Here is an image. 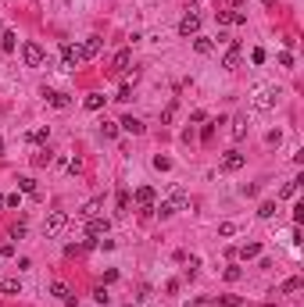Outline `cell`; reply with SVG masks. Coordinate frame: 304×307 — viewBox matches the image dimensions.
Wrapping results in <instances>:
<instances>
[{
	"label": "cell",
	"mask_w": 304,
	"mask_h": 307,
	"mask_svg": "<svg viewBox=\"0 0 304 307\" xmlns=\"http://www.w3.org/2000/svg\"><path fill=\"white\" fill-rule=\"evenodd\" d=\"M154 200H158L154 186H140V190H136V204H140V207H154Z\"/></svg>",
	"instance_id": "2e32d148"
},
{
	"label": "cell",
	"mask_w": 304,
	"mask_h": 307,
	"mask_svg": "<svg viewBox=\"0 0 304 307\" xmlns=\"http://www.w3.org/2000/svg\"><path fill=\"white\" fill-rule=\"evenodd\" d=\"M265 4H268V7H272V4H276V0H265Z\"/></svg>",
	"instance_id": "60d3db41"
},
{
	"label": "cell",
	"mask_w": 304,
	"mask_h": 307,
	"mask_svg": "<svg viewBox=\"0 0 304 307\" xmlns=\"http://www.w3.org/2000/svg\"><path fill=\"white\" fill-rule=\"evenodd\" d=\"M14 43H18V33H14V29H4V36H0V50L11 54V50H14Z\"/></svg>",
	"instance_id": "d6986e66"
},
{
	"label": "cell",
	"mask_w": 304,
	"mask_h": 307,
	"mask_svg": "<svg viewBox=\"0 0 304 307\" xmlns=\"http://www.w3.org/2000/svg\"><path fill=\"white\" fill-rule=\"evenodd\" d=\"M0 154H4V140H0Z\"/></svg>",
	"instance_id": "b9f144b4"
},
{
	"label": "cell",
	"mask_w": 304,
	"mask_h": 307,
	"mask_svg": "<svg viewBox=\"0 0 304 307\" xmlns=\"http://www.w3.org/2000/svg\"><path fill=\"white\" fill-rule=\"evenodd\" d=\"M83 104H86V111H100V107H104V93H89Z\"/></svg>",
	"instance_id": "603a6c76"
},
{
	"label": "cell",
	"mask_w": 304,
	"mask_h": 307,
	"mask_svg": "<svg viewBox=\"0 0 304 307\" xmlns=\"http://www.w3.org/2000/svg\"><path fill=\"white\" fill-rule=\"evenodd\" d=\"M33 161H36V164L43 168V164H50V154H47V150H40V154H36V157H33Z\"/></svg>",
	"instance_id": "836d02e7"
},
{
	"label": "cell",
	"mask_w": 304,
	"mask_h": 307,
	"mask_svg": "<svg viewBox=\"0 0 304 307\" xmlns=\"http://www.w3.org/2000/svg\"><path fill=\"white\" fill-rule=\"evenodd\" d=\"M129 65H132V50H118V54H115V68H111V72H115V75H126V72H129Z\"/></svg>",
	"instance_id": "5bb4252c"
},
{
	"label": "cell",
	"mask_w": 304,
	"mask_h": 307,
	"mask_svg": "<svg viewBox=\"0 0 304 307\" xmlns=\"http://www.w3.org/2000/svg\"><path fill=\"white\" fill-rule=\"evenodd\" d=\"M272 214H276V200H265L258 207V218H272Z\"/></svg>",
	"instance_id": "4316f807"
},
{
	"label": "cell",
	"mask_w": 304,
	"mask_h": 307,
	"mask_svg": "<svg viewBox=\"0 0 304 307\" xmlns=\"http://www.w3.org/2000/svg\"><path fill=\"white\" fill-rule=\"evenodd\" d=\"M279 97H283V89H279L276 82H261V86L251 89V104H254V111H272Z\"/></svg>",
	"instance_id": "6da1fadb"
},
{
	"label": "cell",
	"mask_w": 304,
	"mask_h": 307,
	"mask_svg": "<svg viewBox=\"0 0 304 307\" xmlns=\"http://www.w3.org/2000/svg\"><path fill=\"white\" fill-rule=\"evenodd\" d=\"M233 232H236L233 222H222V225H218V236H233Z\"/></svg>",
	"instance_id": "1f68e13d"
},
{
	"label": "cell",
	"mask_w": 304,
	"mask_h": 307,
	"mask_svg": "<svg viewBox=\"0 0 304 307\" xmlns=\"http://www.w3.org/2000/svg\"><path fill=\"white\" fill-rule=\"evenodd\" d=\"M301 286H304L301 279H286V282H283V293H297V289H301Z\"/></svg>",
	"instance_id": "f546056e"
},
{
	"label": "cell",
	"mask_w": 304,
	"mask_h": 307,
	"mask_svg": "<svg viewBox=\"0 0 304 307\" xmlns=\"http://www.w3.org/2000/svg\"><path fill=\"white\" fill-rule=\"evenodd\" d=\"M236 304H240V297H222L218 300V307H236Z\"/></svg>",
	"instance_id": "8d00e7d4"
},
{
	"label": "cell",
	"mask_w": 304,
	"mask_h": 307,
	"mask_svg": "<svg viewBox=\"0 0 304 307\" xmlns=\"http://www.w3.org/2000/svg\"><path fill=\"white\" fill-rule=\"evenodd\" d=\"M215 18H218V25H243L247 14H243V11H218Z\"/></svg>",
	"instance_id": "7c38bea8"
},
{
	"label": "cell",
	"mask_w": 304,
	"mask_h": 307,
	"mask_svg": "<svg viewBox=\"0 0 304 307\" xmlns=\"http://www.w3.org/2000/svg\"><path fill=\"white\" fill-rule=\"evenodd\" d=\"M22 236H25V222H18V225L11 229V239H22Z\"/></svg>",
	"instance_id": "e575fe53"
},
{
	"label": "cell",
	"mask_w": 304,
	"mask_h": 307,
	"mask_svg": "<svg viewBox=\"0 0 304 307\" xmlns=\"http://www.w3.org/2000/svg\"><path fill=\"white\" fill-rule=\"evenodd\" d=\"M240 61H243V47L233 39V43H229V50H225V57H222V68H229V72H233V68H240Z\"/></svg>",
	"instance_id": "ba28073f"
},
{
	"label": "cell",
	"mask_w": 304,
	"mask_h": 307,
	"mask_svg": "<svg viewBox=\"0 0 304 307\" xmlns=\"http://www.w3.org/2000/svg\"><path fill=\"white\" fill-rule=\"evenodd\" d=\"M86 232H89V236H108V232H111V222L97 214V218H89V222H86Z\"/></svg>",
	"instance_id": "8fae6325"
},
{
	"label": "cell",
	"mask_w": 304,
	"mask_h": 307,
	"mask_svg": "<svg viewBox=\"0 0 304 307\" xmlns=\"http://www.w3.org/2000/svg\"><path fill=\"white\" fill-rule=\"evenodd\" d=\"M0 207H4V193H0Z\"/></svg>",
	"instance_id": "ab89813d"
},
{
	"label": "cell",
	"mask_w": 304,
	"mask_h": 307,
	"mask_svg": "<svg viewBox=\"0 0 304 307\" xmlns=\"http://www.w3.org/2000/svg\"><path fill=\"white\" fill-rule=\"evenodd\" d=\"M243 136H247V118L236 115L233 118V140H243Z\"/></svg>",
	"instance_id": "7402d4cb"
},
{
	"label": "cell",
	"mask_w": 304,
	"mask_h": 307,
	"mask_svg": "<svg viewBox=\"0 0 304 307\" xmlns=\"http://www.w3.org/2000/svg\"><path fill=\"white\" fill-rule=\"evenodd\" d=\"M118 125L126 129V132H132V136H143V121H140V118H132V115H126V118L118 121Z\"/></svg>",
	"instance_id": "ac0fdd59"
},
{
	"label": "cell",
	"mask_w": 304,
	"mask_h": 307,
	"mask_svg": "<svg viewBox=\"0 0 304 307\" xmlns=\"http://www.w3.org/2000/svg\"><path fill=\"white\" fill-rule=\"evenodd\" d=\"M172 118H175V104H169V107H165V115H161V121H165V125H169Z\"/></svg>",
	"instance_id": "d6a6232c"
},
{
	"label": "cell",
	"mask_w": 304,
	"mask_h": 307,
	"mask_svg": "<svg viewBox=\"0 0 304 307\" xmlns=\"http://www.w3.org/2000/svg\"><path fill=\"white\" fill-rule=\"evenodd\" d=\"M197 33H201V14L190 7V11L179 18V36H197Z\"/></svg>",
	"instance_id": "5b68a950"
},
{
	"label": "cell",
	"mask_w": 304,
	"mask_h": 307,
	"mask_svg": "<svg viewBox=\"0 0 304 307\" xmlns=\"http://www.w3.org/2000/svg\"><path fill=\"white\" fill-rule=\"evenodd\" d=\"M279 65H283V68H290V65H294V57H290V50H283V54H279Z\"/></svg>",
	"instance_id": "74e56055"
},
{
	"label": "cell",
	"mask_w": 304,
	"mask_h": 307,
	"mask_svg": "<svg viewBox=\"0 0 304 307\" xmlns=\"http://www.w3.org/2000/svg\"><path fill=\"white\" fill-rule=\"evenodd\" d=\"M301 222H304V204L294 207V225H301Z\"/></svg>",
	"instance_id": "d590c367"
},
{
	"label": "cell",
	"mask_w": 304,
	"mask_h": 307,
	"mask_svg": "<svg viewBox=\"0 0 304 307\" xmlns=\"http://www.w3.org/2000/svg\"><path fill=\"white\" fill-rule=\"evenodd\" d=\"M100 132H104V140H115V136H118V121H104Z\"/></svg>",
	"instance_id": "484cf974"
},
{
	"label": "cell",
	"mask_w": 304,
	"mask_h": 307,
	"mask_svg": "<svg viewBox=\"0 0 304 307\" xmlns=\"http://www.w3.org/2000/svg\"><path fill=\"white\" fill-rule=\"evenodd\" d=\"M65 225H68V214L65 211H50L47 222H43V232H47V239H54V236L65 232Z\"/></svg>",
	"instance_id": "277c9868"
},
{
	"label": "cell",
	"mask_w": 304,
	"mask_h": 307,
	"mask_svg": "<svg viewBox=\"0 0 304 307\" xmlns=\"http://www.w3.org/2000/svg\"><path fill=\"white\" fill-rule=\"evenodd\" d=\"M301 182H304V179H294V182H286L279 196H297V190H301Z\"/></svg>",
	"instance_id": "f1b7e54d"
},
{
	"label": "cell",
	"mask_w": 304,
	"mask_h": 307,
	"mask_svg": "<svg viewBox=\"0 0 304 307\" xmlns=\"http://www.w3.org/2000/svg\"><path fill=\"white\" fill-rule=\"evenodd\" d=\"M22 61H25V68H43L47 65V50H43L40 43H25L22 47Z\"/></svg>",
	"instance_id": "3957f363"
},
{
	"label": "cell",
	"mask_w": 304,
	"mask_h": 307,
	"mask_svg": "<svg viewBox=\"0 0 304 307\" xmlns=\"http://www.w3.org/2000/svg\"><path fill=\"white\" fill-rule=\"evenodd\" d=\"M100 207H104V196H93V200H89V204H83V211H79V218H83V222H89V218H97V214H100Z\"/></svg>",
	"instance_id": "4fadbf2b"
},
{
	"label": "cell",
	"mask_w": 304,
	"mask_h": 307,
	"mask_svg": "<svg viewBox=\"0 0 304 307\" xmlns=\"http://www.w3.org/2000/svg\"><path fill=\"white\" fill-rule=\"evenodd\" d=\"M261 254V247H258V243H247V247H240V257L243 261H251V257H258Z\"/></svg>",
	"instance_id": "d4e9b609"
},
{
	"label": "cell",
	"mask_w": 304,
	"mask_h": 307,
	"mask_svg": "<svg viewBox=\"0 0 304 307\" xmlns=\"http://www.w3.org/2000/svg\"><path fill=\"white\" fill-rule=\"evenodd\" d=\"M222 275H225V282H240V279H243V268H240V265H229Z\"/></svg>",
	"instance_id": "cb8c5ba5"
},
{
	"label": "cell",
	"mask_w": 304,
	"mask_h": 307,
	"mask_svg": "<svg viewBox=\"0 0 304 307\" xmlns=\"http://www.w3.org/2000/svg\"><path fill=\"white\" fill-rule=\"evenodd\" d=\"M50 293H54L61 304H68V307H75V300H79V297L72 293V286H68L65 279H54V282H50Z\"/></svg>",
	"instance_id": "52a82bcc"
},
{
	"label": "cell",
	"mask_w": 304,
	"mask_h": 307,
	"mask_svg": "<svg viewBox=\"0 0 304 307\" xmlns=\"http://www.w3.org/2000/svg\"><path fill=\"white\" fill-rule=\"evenodd\" d=\"M83 61L79 47H72V43H61V72H75V65Z\"/></svg>",
	"instance_id": "8992f818"
},
{
	"label": "cell",
	"mask_w": 304,
	"mask_h": 307,
	"mask_svg": "<svg viewBox=\"0 0 304 307\" xmlns=\"http://www.w3.org/2000/svg\"><path fill=\"white\" fill-rule=\"evenodd\" d=\"M0 293H22V279H18V275H11V279H4V282H0Z\"/></svg>",
	"instance_id": "ffe728a7"
},
{
	"label": "cell",
	"mask_w": 304,
	"mask_h": 307,
	"mask_svg": "<svg viewBox=\"0 0 304 307\" xmlns=\"http://www.w3.org/2000/svg\"><path fill=\"white\" fill-rule=\"evenodd\" d=\"M193 50H197V54H211V50H215V39L197 33V36H193Z\"/></svg>",
	"instance_id": "e0dca14e"
},
{
	"label": "cell",
	"mask_w": 304,
	"mask_h": 307,
	"mask_svg": "<svg viewBox=\"0 0 304 307\" xmlns=\"http://www.w3.org/2000/svg\"><path fill=\"white\" fill-rule=\"evenodd\" d=\"M18 190H22V193H36V179L22 175V179H18Z\"/></svg>",
	"instance_id": "83f0119b"
},
{
	"label": "cell",
	"mask_w": 304,
	"mask_h": 307,
	"mask_svg": "<svg viewBox=\"0 0 304 307\" xmlns=\"http://www.w3.org/2000/svg\"><path fill=\"white\" fill-rule=\"evenodd\" d=\"M175 211H190V193L182 190V186H172V190H169V200L158 204V214H161V218H169V214H175Z\"/></svg>",
	"instance_id": "7a4b0ae2"
},
{
	"label": "cell",
	"mask_w": 304,
	"mask_h": 307,
	"mask_svg": "<svg viewBox=\"0 0 304 307\" xmlns=\"http://www.w3.org/2000/svg\"><path fill=\"white\" fill-rule=\"evenodd\" d=\"M79 54H83V61H86V57H97V54H100V36H86L83 47H79Z\"/></svg>",
	"instance_id": "9a60e30c"
},
{
	"label": "cell",
	"mask_w": 304,
	"mask_h": 307,
	"mask_svg": "<svg viewBox=\"0 0 304 307\" xmlns=\"http://www.w3.org/2000/svg\"><path fill=\"white\" fill-rule=\"evenodd\" d=\"M93 300H97V304H108L111 297H108V289H104V286H97V289H93Z\"/></svg>",
	"instance_id": "4dcf8cb0"
},
{
	"label": "cell",
	"mask_w": 304,
	"mask_h": 307,
	"mask_svg": "<svg viewBox=\"0 0 304 307\" xmlns=\"http://www.w3.org/2000/svg\"><path fill=\"white\" fill-rule=\"evenodd\" d=\"M279 140H283L279 132H268V136H265V143H268V147H279Z\"/></svg>",
	"instance_id": "f35d334b"
},
{
	"label": "cell",
	"mask_w": 304,
	"mask_h": 307,
	"mask_svg": "<svg viewBox=\"0 0 304 307\" xmlns=\"http://www.w3.org/2000/svg\"><path fill=\"white\" fill-rule=\"evenodd\" d=\"M43 97H47L50 107H57V111H68V107H72V97L61 93V89H43Z\"/></svg>",
	"instance_id": "30bf717a"
},
{
	"label": "cell",
	"mask_w": 304,
	"mask_h": 307,
	"mask_svg": "<svg viewBox=\"0 0 304 307\" xmlns=\"http://www.w3.org/2000/svg\"><path fill=\"white\" fill-rule=\"evenodd\" d=\"M243 161H247V157H243V154L240 150H225V157H222V172H240V168H243Z\"/></svg>",
	"instance_id": "9c48e42d"
},
{
	"label": "cell",
	"mask_w": 304,
	"mask_h": 307,
	"mask_svg": "<svg viewBox=\"0 0 304 307\" xmlns=\"http://www.w3.org/2000/svg\"><path fill=\"white\" fill-rule=\"evenodd\" d=\"M47 136H50V125H36L29 132V143H47Z\"/></svg>",
	"instance_id": "44dd1931"
}]
</instances>
